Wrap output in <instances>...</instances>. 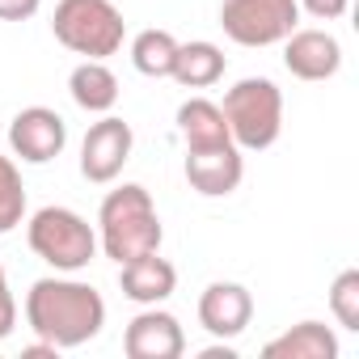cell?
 I'll use <instances>...</instances> for the list:
<instances>
[{
	"label": "cell",
	"instance_id": "cell-1",
	"mask_svg": "<svg viewBox=\"0 0 359 359\" xmlns=\"http://www.w3.org/2000/svg\"><path fill=\"white\" fill-rule=\"evenodd\" d=\"M26 321L43 342L72 351L102 334L106 300L93 283L68 279V275H47V279H34L26 292Z\"/></svg>",
	"mask_w": 359,
	"mask_h": 359
},
{
	"label": "cell",
	"instance_id": "cell-2",
	"mask_svg": "<svg viewBox=\"0 0 359 359\" xmlns=\"http://www.w3.org/2000/svg\"><path fill=\"white\" fill-rule=\"evenodd\" d=\"M161 241H165V229H161L156 203L140 182H123L102 199V208H97V245L110 262L123 266L131 258L156 254Z\"/></svg>",
	"mask_w": 359,
	"mask_h": 359
},
{
	"label": "cell",
	"instance_id": "cell-3",
	"mask_svg": "<svg viewBox=\"0 0 359 359\" xmlns=\"http://www.w3.org/2000/svg\"><path fill=\"white\" fill-rule=\"evenodd\" d=\"M220 110H224L229 135L241 152H266L283 135V89L271 76L237 81L224 93Z\"/></svg>",
	"mask_w": 359,
	"mask_h": 359
},
{
	"label": "cell",
	"instance_id": "cell-4",
	"mask_svg": "<svg viewBox=\"0 0 359 359\" xmlns=\"http://www.w3.org/2000/svg\"><path fill=\"white\" fill-rule=\"evenodd\" d=\"M51 34L72 55L110 60L123 51L127 22H123L114 0H60L51 13Z\"/></svg>",
	"mask_w": 359,
	"mask_h": 359
},
{
	"label": "cell",
	"instance_id": "cell-5",
	"mask_svg": "<svg viewBox=\"0 0 359 359\" xmlns=\"http://www.w3.org/2000/svg\"><path fill=\"white\" fill-rule=\"evenodd\" d=\"M26 241H30L34 258H43L60 275H76V271H85L97 258V233H93V224L81 212L60 208V203L39 208L30 216Z\"/></svg>",
	"mask_w": 359,
	"mask_h": 359
},
{
	"label": "cell",
	"instance_id": "cell-6",
	"mask_svg": "<svg viewBox=\"0 0 359 359\" xmlns=\"http://www.w3.org/2000/svg\"><path fill=\"white\" fill-rule=\"evenodd\" d=\"M220 26L237 47H275L300 26L296 0H224Z\"/></svg>",
	"mask_w": 359,
	"mask_h": 359
},
{
	"label": "cell",
	"instance_id": "cell-7",
	"mask_svg": "<svg viewBox=\"0 0 359 359\" xmlns=\"http://www.w3.org/2000/svg\"><path fill=\"white\" fill-rule=\"evenodd\" d=\"M131 148H135L131 123H123L118 114H102L81 140V173H85V182H93V187L114 182V177L123 173V165L131 161Z\"/></svg>",
	"mask_w": 359,
	"mask_h": 359
},
{
	"label": "cell",
	"instance_id": "cell-8",
	"mask_svg": "<svg viewBox=\"0 0 359 359\" xmlns=\"http://www.w3.org/2000/svg\"><path fill=\"white\" fill-rule=\"evenodd\" d=\"M123 351L127 359H182L187 355L182 321L161 304H144L123 330Z\"/></svg>",
	"mask_w": 359,
	"mask_h": 359
},
{
	"label": "cell",
	"instance_id": "cell-9",
	"mask_svg": "<svg viewBox=\"0 0 359 359\" xmlns=\"http://www.w3.org/2000/svg\"><path fill=\"white\" fill-rule=\"evenodd\" d=\"M68 144V123L60 118V110L51 106H26L13 114L9 123V148L13 156H22L26 165H47L64 152Z\"/></svg>",
	"mask_w": 359,
	"mask_h": 359
},
{
	"label": "cell",
	"instance_id": "cell-10",
	"mask_svg": "<svg viewBox=\"0 0 359 359\" xmlns=\"http://www.w3.org/2000/svg\"><path fill=\"white\" fill-rule=\"evenodd\" d=\"M254 321V296L245 283H233V279H216L203 287L199 296V325L220 338V342H233L250 330Z\"/></svg>",
	"mask_w": 359,
	"mask_h": 359
},
{
	"label": "cell",
	"instance_id": "cell-11",
	"mask_svg": "<svg viewBox=\"0 0 359 359\" xmlns=\"http://www.w3.org/2000/svg\"><path fill=\"white\" fill-rule=\"evenodd\" d=\"M283 68L296 76V81H309V85H317V81H330V76H338V68H342V43L330 34V30H292L287 39H283Z\"/></svg>",
	"mask_w": 359,
	"mask_h": 359
},
{
	"label": "cell",
	"instance_id": "cell-12",
	"mask_svg": "<svg viewBox=\"0 0 359 359\" xmlns=\"http://www.w3.org/2000/svg\"><path fill=\"white\" fill-rule=\"evenodd\" d=\"M245 177V152L237 144H220V148H195L187 152V182L191 191H199L203 199H224L241 187Z\"/></svg>",
	"mask_w": 359,
	"mask_h": 359
},
{
	"label": "cell",
	"instance_id": "cell-13",
	"mask_svg": "<svg viewBox=\"0 0 359 359\" xmlns=\"http://www.w3.org/2000/svg\"><path fill=\"white\" fill-rule=\"evenodd\" d=\"M118 287L131 304H165L177 287V271L169 258L156 254H144V258H131L118 266Z\"/></svg>",
	"mask_w": 359,
	"mask_h": 359
},
{
	"label": "cell",
	"instance_id": "cell-14",
	"mask_svg": "<svg viewBox=\"0 0 359 359\" xmlns=\"http://www.w3.org/2000/svg\"><path fill=\"white\" fill-rule=\"evenodd\" d=\"M177 135H182L187 152L233 144L229 123H224V110H220V102H212V97H187L182 106H177Z\"/></svg>",
	"mask_w": 359,
	"mask_h": 359
},
{
	"label": "cell",
	"instance_id": "cell-15",
	"mask_svg": "<svg viewBox=\"0 0 359 359\" xmlns=\"http://www.w3.org/2000/svg\"><path fill=\"white\" fill-rule=\"evenodd\" d=\"M262 359H338V334L325 321H300L262 346Z\"/></svg>",
	"mask_w": 359,
	"mask_h": 359
},
{
	"label": "cell",
	"instance_id": "cell-16",
	"mask_svg": "<svg viewBox=\"0 0 359 359\" xmlns=\"http://www.w3.org/2000/svg\"><path fill=\"white\" fill-rule=\"evenodd\" d=\"M68 93L85 114H110L118 106V76L106 68V60H81L68 76Z\"/></svg>",
	"mask_w": 359,
	"mask_h": 359
},
{
	"label": "cell",
	"instance_id": "cell-17",
	"mask_svg": "<svg viewBox=\"0 0 359 359\" xmlns=\"http://www.w3.org/2000/svg\"><path fill=\"white\" fill-rule=\"evenodd\" d=\"M224 68H229L224 51L216 43L199 39V43H177V55H173V72L169 76L182 85V89H212L216 81H224Z\"/></svg>",
	"mask_w": 359,
	"mask_h": 359
},
{
	"label": "cell",
	"instance_id": "cell-18",
	"mask_svg": "<svg viewBox=\"0 0 359 359\" xmlns=\"http://www.w3.org/2000/svg\"><path fill=\"white\" fill-rule=\"evenodd\" d=\"M173 55H177V39L169 30H140L131 39V64L140 76H152V81H165L173 72Z\"/></svg>",
	"mask_w": 359,
	"mask_h": 359
},
{
	"label": "cell",
	"instance_id": "cell-19",
	"mask_svg": "<svg viewBox=\"0 0 359 359\" xmlns=\"http://www.w3.org/2000/svg\"><path fill=\"white\" fill-rule=\"evenodd\" d=\"M26 220V182L13 156L0 152V237L13 233Z\"/></svg>",
	"mask_w": 359,
	"mask_h": 359
},
{
	"label": "cell",
	"instance_id": "cell-20",
	"mask_svg": "<svg viewBox=\"0 0 359 359\" xmlns=\"http://www.w3.org/2000/svg\"><path fill=\"white\" fill-rule=\"evenodd\" d=\"M330 313L342 330H359V271H342L330 283Z\"/></svg>",
	"mask_w": 359,
	"mask_h": 359
},
{
	"label": "cell",
	"instance_id": "cell-21",
	"mask_svg": "<svg viewBox=\"0 0 359 359\" xmlns=\"http://www.w3.org/2000/svg\"><path fill=\"white\" fill-rule=\"evenodd\" d=\"M18 325V300H13V287H9V275H5V262H0V342H5Z\"/></svg>",
	"mask_w": 359,
	"mask_h": 359
},
{
	"label": "cell",
	"instance_id": "cell-22",
	"mask_svg": "<svg viewBox=\"0 0 359 359\" xmlns=\"http://www.w3.org/2000/svg\"><path fill=\"white\" fill-rule=\"evenodd\" d=\"M296 5H300V13H309L317 22H338L351 9V0H296Z\"/></svg>",
	"mask_w": 359,
	"mask_h": 359
},
{
	"label": "cell",
	"instance_id": "cell-23",
	"mask_svg": "<svg viewBox=\"0 0 359 359\" xmlns=\"http://www.w3.org/2000/svg\"><path fill=\"white\" fill-rule=\"evenodd\" d=\"M43 0H0V22H30Z\"/></svg>",
	"mask_w": 359,
	"mask_h": 359
},
{
	"label": "cell",
	"instance_id": "cell-24",
	"mask_svg": "<svg viewBox=\"0 0 359 359\" xmlns=\"http://www.w3.org/2000/svg\"><path fill=\"white\" fill-rule=\"evenodd\" d=\"M22 359H60V346H51V342H43V338H39L34 346H26V351H22Z\"/></svg>",
	"mask_w": 359,
	"mask_h": 359
},
{
	"label": "cell",
	"instance_id": "cell-25",
	"mask_svg": "<svg viewBox=\"0 0 359 359\" xmlns=\"http://www.w3.org/2000/svg\"><path fill=\"white\" fill-rule=\"evenodd\" d=\"M203 359H233V346H208Z\"/></svg>",
	"mask_w": 359,
	"mask_h": 359
}]
</instances>
